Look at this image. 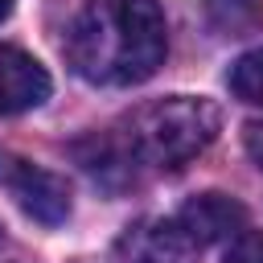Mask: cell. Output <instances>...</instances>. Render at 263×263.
<instances>
[{
	"label": "cell",
	"instance_id": "6",
	"mask_svg": "<svg viewBox=\"0 0 263 263\" xmlns=\"http://www.w3.org/2000/svg\"><path fill=\"white\" fill-rule=\"evenodd\" d=\"M177 218H181V226H185L201 247H210V242H218V238H234V234H242V226H247V210H242L234 197H226V193H201V197H193Z\"/></svg>",
	"mask_w": 263,
	"mask_h": 263
},
{
	"label": "cell",
	"instance_id": "7",
	"mask_svg": "<svg viewBox=\"0 0 263 263\" xmlns=\"http://www.w3.org/2000/svg\"><path fill=\"white\" fill-rule=\"evenodd\" d=\"M78 156V164L107 189H119L132 181V152L123 140H111V136H86L70 148Z\"/></svg>",
	"mask_w": 263,
	"mask_h": 263
},
{
	"label": "cell",
	"instance_id": "4",
	"mask_svg": "<svg viewBox=\"0 0 263 263\" xmlns=\"http://www.w3.org/2000/svg\"><path fill=\"white\" fill-rule=\"evenodd\" d=\"M123 263H197L201 242L181 226V218H144L127 226L115 242Z\"/></svg>",
	"mask_w": 263,
	"mask_h": 263
},
{
	"label": "cell",
	"instance_id": "10",
	"mask_svg": "<svg viewBox=\"0 0 263 263\" xmlns=\"http://www.w3.org/2000/svg\"><path fill=\"white\" fill-rule=\"evenodd\" d=\"M222 263H263V234H238Z\"/></svg>",
	"mask_w": 263,
	"mask_h": 263
},
{
	"label": "cell",
	"instance_id": "9",
	"mask_svg": "<svg viewBox=\"0 0 263 263\" xmlns=\"http://www.w3.org/2000/svg\"><path fill=\"white\" fill-rule=\"evenodd\" d=\"M226 82H230V95H234L238 103H263V49L242 53V58L230 66Z\"/></svg>",
	"mask_w": 263,
	"mask_h": 263
},
{
	"label": "cell",
	"instance_id": "11",
	"mask_svg": "<svg viewBox=\"0 0 263 263\" xmlns=\"http://www.w3.org/2000/svg\"><path fill=\"white\" fill-rule=\"evenodd\" d=\"M242 144H247V152H251V160L263 168V119H255V123H247V132H242Z\"/></svg>",
	"mask_w": 263,
	"mask_h": 263
},
{
	"label": "cell",
	"instance_id": "1",
	"mask_svg": "<svg viewBox=\"0 0 263 263\" xmlns=\"http://www.w3.org/2000/svg\"><path fill=\"white\" fill-rule=\"evenodd\" d=\"M70 66L95 86H136L168 53L156 0H86L70 25Z\"/></svg>",
	"mask_w": 263,
	"mask_h": 263
},
{
	"label": "cell",
	"instance_id": "5",
	"mask_svg": "<svg viewBox=\"0 0 263 263\" xmlns=\"http://www.w3.org/2000/svg\"><path fill=\"white\" fill-rule=\"evenodd\" d=\"M49 74L37 58L16 45H0V115L33 111L49 99Z\"/></svg>",
	"mask_w": 263,
	"mask_h": 263
},
{
	"label": "cell",
	"instance_id": "8",
	"mask_svg": "<svg viewBox=\"0 0 263 263\" xmlns=\"http://www.w3.org/2000/svg\"><path fill=\"white\" fill-rule=\"evenodd\" d=\"M205 12L214 21V29L238 37L263 25V0H205Z\"/></svg>",
	"mask_w": 263,
	"mask_h": 263
},
{
	"label": "cell",
	"instance_id": "3",
	"mask_svg": "<svg viewBox=\"0 0 263 263\" xmlns=\"http://www.w3.org/2000/svg\"><path fill=\"white\" fill-rule=\"evenodd\" d=\"M0 185H8L16 205L41 226H62L70 218V185L49 168L0 152Z\"/></svg>",
	"mask_w": 263,
	"mask_h": 263
},
{
	"label": "cell",
	"instance_id": "12",
	"mask_svg": "<svg viewBox=\"0 0 263 263\" xmlns=\"http://www.w3.org/2000/svg\"><path fill=\"white\" fill-rule=\"evenodd\" d=\"M12 4H16V0H0V21H4L8 12H12Z\"/></svg>",
	"mask_w": 263,
	"mask_h": 263
},
{
	"label": "cell",
	"instance_id": "2",
	"mask_svg": "<svg viewBox=\"0 0 263 263\" xmlns=\"http://www.w3.org/2000/svg\"><path fill=\"white\" fill-rule=\"evenodd\" d=\"M218 123H222V115L210 99L173 95V99H156V103L140 107L127 119L123 144H127L132 160H140V164L181 168L214 144Z\"/></svg>",
	"mask_w": 263,
	"mask_h": 263
}]
</instances>
